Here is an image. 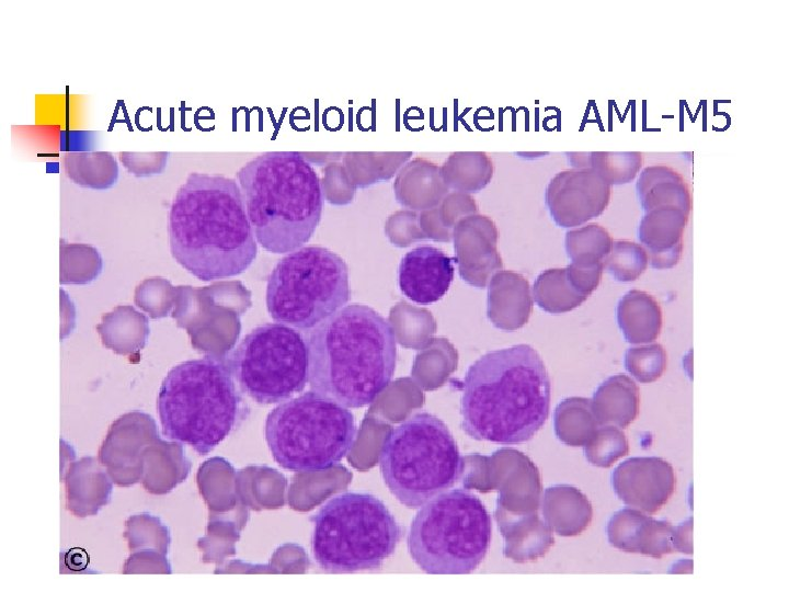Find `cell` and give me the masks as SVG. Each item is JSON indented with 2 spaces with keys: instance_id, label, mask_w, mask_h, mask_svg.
<instances>
[{
  "instance_id": "39",
  "label": "cell",
  "mask_w": 789,
  "mask_h": 592,
  "mask_svg": "<svg viewBox=\"0 0 789 592\" xmlns=\"http://www.w3.org/2000/svg\"><path fill=\"white\" fill-rule=\"evenodd\" d=\"M441 207V220L447 228H454L455 224L462 217L477 212L474 200L464 192L448 193L443 200Z\"/></svg>"
},
{
  "instance_id": "40",
  "label": "cell",
  "mask_w": 789,
  "mask_h": 592,
  "mask_svg": "<svg viewBox=\"0 0 789 592\" xmlns=\"http://www.w3.org/2000/svg\"><path fill=\"white\" fill-rule=\"evenodd\" d=\"M691 519L675 526V548L677 551L691 554Z\"/></svg>"
},
{
  "instance_id": "17",
  "label": "cell",
  "mask_w": 789,
  "mask_h": 592,
  "mask_svg": "<svg viewBox=\"0 0 789 592\" xmlns=\"http://www.w3.org/2000/svg\"><path fill=\"white\" fill-rule=\"evenodd\" d=\"M688 218V213L675 207L655 208L644 213L638 227V238L652 267L667 270L678 263Z\"/></svg>"
},
{
  "instance_id": "21",
  "label": "cell",
  "mask_w": 789,
  "mask_h": 592,
  "mask_svg": "<svg viewBox=\"0 0 789 592\" xmlns=\"http://www.w3.org/2000/svg\"><path fill=\"white\" fill-rule=\"evenodd\" d=\"M636 190L644 213L662 207H675L690 213L689 186L684 177L672 167H645L638 178Z\"/></svg>"
},
{
  "instance_id": "28",
  "label": "cell",
  "mask_w": 789,
  "mask_h": 592,
  "mask_svg": "<svg viewBox=\"0 0 789 592\" xmlns=\"http://www.w3.org/2000/svg\"><path fill=\"white\" fill-rule=\"evenodd\" d=\"M534 295L538 306L552 314L570 311L587 298L573 285L567 269L541 273L534 285Z\"/></svg>"
},
{
  "instance_id": "34",
  "label": "cell",
  "mask_w": 789,
  "mask_h": 592,
  "mask_svg": "<svg viewBox=\"0 0 789 592\" xmlns=\"http://www.w3.org/2000/svg\"><path fill=\"white\" fill-rule=\"evenodd\" d=\"M666 364V352L659 343L630 348L625 354L626 369L643 384L658 380L665 372Z\"/></svg>"
},
{
  "instance_id": "5",
  "label": "cell",
  "mask_w": 789,
  "mask_h": 592,
  "mask_svg": "<svg viewBox=\"0 0 789 592\" xmlns=\"http://www.w3.org/2000/svg\"><path fill=\"white\" fill-rule=\"evenodd\" d=\"M157 407L163 435L199 455L211 452L250 413L227 365L210 355L173 366Z\"/></svg>"
},
{
  "instance_id": "22",
  "label": "cell",
  "mask_w": 789,
  "mask_h": 592,
  "mask_svg": "<svg viewBox=\"0 0 789 592\" xmlns=\"http://www.w3.org/2000/svg\"><path fill=\"white\" fill-rule=\"evenodd\" d=\"M96 331L105 348L130 357H139L150 333L148 318L129 305L117 306L103 315Z\"/></svg>"
},
{
  "instance_id": "30",
  "label": "cell",
  "mask_w": 789,
  "mask_h": 592,
  "mask_svg": "<svg viewBox=\"0 0 789 592\" xmlns=\"http://www.w3.org/2000/svg\"><path fill=\"white\" fill-rule=\"evenodd\" d=\"M103 262L96 248L85 243H68L60 239L61 284H88L102 272Z\"/></svg>"
},
{
  "instance_id": "1",
  "label": "cell",
  "mask_w": 789,
  "mask_h": 592,
  "mask_svg": "<svg viewBox=\"0 0 789 592\" xmlns=\"http://www.w3.org/2000/svg\"><path fill=\"white\" fill-rule=\"evenodd\" d=\"M168 232L175 261L205 282L243 273L258 254L239 183L221 174L187 175L173 197Z\"/></svg>"
},
{
  "instance_id": "11",
  "label": "cell",
  "mask_w": 789,
  "mask_h": 592,
  "mask_svg": "<svg viewBox=\"0 0 789 592\" xmlns=\"http://www.w3.org/2000/svg\"><path fill=\"white\" fill-rule=\"evenodd\" d=\"M241 392L261 405L281 403L309 382L306 339L295 328L265 323L251 330L226 356Z\"/></svg>"
},
{
  "instance_id": "19",
  "label": "cell",
  "mask_w": 789,
  "mask_h": 592,
  "mask_svg": "<svg viewBox=\"0 0 789 592\" xmlns=\"http://www.w3.org/2000/svg\"><path fill=\"white\" fill-rule=\"evenodd\" d=\"M453 238L462 277L470 270L502 266L496 251L498 229L488 216L471 214L460 218L453 228Z\"/></svg>"
},
{
  "instance_id": "2",
  "label": "cell",
  "mask_w": 789,
  "mask_h": 592,
  "mask_svg": "<svg viewBox=\"0 0 789 592\" xmlns=\"http://www.w3.org/2000/svg\"><path fill=\"white\" fill-rule=\"evenodd\" d=\"M549 407L550 378L528 344L483 354L462 379L461 426L478 441L524 443L545 424Z\"/></svg>"
},
{
  "instance_id": "14",
  "label": "cell",
  "mask_w": 789,
  "mask_h": 592,
  "mask_svg": "<svg viewBox=\"0 0 789 592\" xmlns=\"http://www.w3.org/2000/svg\"><path fill=\"white\" fill-rule=\"evenodd\" d=\"M611 483L625 504L655 514L674 493L676 479L672 465L663 458L631 457L616 467Z\"/></svg>"
},
{
  "instance_id": "23",
  "label": "cell",
  "mask_w": 789,
  "mask_h": 592,
  "mask_svg": "<svg viewBox=\"0 0 789 592\" xmlns=\"http://www.w3.org/2000/svg\"><path fill=\"white\" fill-rule=\"evenodd\" d=\"M617 321L627 342L650 343L661 333L662 309L653 296L632 289L618 303Z\"/></svg>"
},
{
  "instance_id": "15",
  "label": "cell",
  "mask_w": 789,
  "mask_h": 592,
  "mask_svg": "<svg viewBox=\"0 0 789 592\" xmlns=\"http://www.w3.org/2000/svg\"><path fill=\"white\" fill-rule=\"evenodd\" d=\"M454 262L456 259L433 246L423 244L410 250L399 265L400 291L420 305L439 300L454 278Z\"/></svg>"
},
{
  "instance_id": "35",
  "label": "cell",
  "mask_w": 789,
  "mask_h": 592,
  "mask_svg": "<svg viewBox=\"0 0 789 592\" xmlns=\"http://www.w3.org/2000/svg\"><path fill=\"white\" fill-rule=\"evenodd\" d=\"M556 424L560 435L576 442L593 428L588 403L582 399L562 402L556 412Z\"/></svg>"
},
{
  "instance_id": "3",
  "label": "cell",
  "mask_w": 789,
  "mask_h": 592,
  "mask_svg": "<svg viewBox=\"0 0 789 592\" xmlns=\"http://www.w3.org/2000/svg\"><path fill=\"white\" fill-rule=\"evenodd\" d=\"M309 384L346 408L371 403L392 379L397 340L390 322L363 304L345 305L306 331Z\"/></svg>"
},
{
  "instance_id": "13",
  "label": "cell",
  "mask_w": 789,
  "mask_h": 592,
  "mask_svg": "<svg viewBox=\"0 0 789 592\" xmlns=\"http://www.w3.org/2000/svg\"><path fill=\"white\" fill-rule=\"evenodd\" d=\"M160 437L155 419L141 411L127 412L108 428L98 459L114 483L129 487L141 480L144 448Z\"/></svg>"
},
{
  "instance_id": "8",
  "label": "cell",
  "mask_w": 789,
  "mask_h": 592,
  "mask_svg": "<svg viewBox=\"0 0 789 592\" xmlns=\"http://www.w3.org/2000/svg\"><path fill=\"white\" fill-rule=\"evenodd\" d=\"M492 522L482 501L467 489L445 491L413 517L408 550L421 570L431 574H466L484 559Z\"/></svg>"
},
{
  "instance_id": "33",
  "label": "cell",
  "mask_w": 789,
  "mask_h": 592,
  "mask_svg": "<svg viewBox=\"0 0 789 592\" xmlns=\"http://www.w3.org/2000/svg\"><path fill=\"white\" fill-rule=\"evenodd\" d=\"M176 288L167 278L149 277L135 289V304L152 319L167 317L174 306Z\"/></svg>"
},
{
  "instance_id": "16",
  "label": "cell",
  "mask_w": 789,
  "mask_h": 592,
  "mask_svg": "<svg viewBox=\"0 0 789 592\" xmlns=\"http://www.w3.org/2000/svg\"><path fill=\"white\" fill-rule=\"evenodd\" d=\"M607 533L610 545L626 553L660 559L676 550L675 526L638 509L617 511L608 522Z\"/></svg>"
},
{
  "instance_id": "26",
  "label": "cell",
  "mask_w": 789,
  "mask_h": 592,
  "mask_svg": "<svg viewBox=\"0 0 789 592\" xmlns=\"http://www.w3.org/2000/svg\"><path fill=\"white\" fill-rule=\"evenodd\" d=\"M441 168L448 189L459 192H478L492 179L494 164L485 151H453Z\"/></svg>"
},
{
  "instance_id": "9",
  "label": "cell",
  "mask_w": 789,
  "mask_h": 592,
  "mask_svg": "<svg viewBox=\"0 0 789 592\" xmlns=\"http://www.w3.org/2000/svg\"><path fill=\"white\" fill-rule=\"evenodd\" d=\"M264 432L279 466L315 473L333 467L348 454L356 424L346 407L311 390L276 406L266 417Z\"/></svg>"
},
{
  "instance_id": "32",
  "label": "cell",
  "mask_w": 789,
  "mask_h": 592,
  "mask_svg": "<svg viewBox=\"0 0 789 592\" xmlns=\"http://www.w3.org/2000/svg\"><path fill=\"white\" fill-rule=\"evenodd\" d=\"M649 257L643 246L630 240L613 241L604 267L619 282H632L647 270Z\"/></svg>"
},
{
  "instance_id": "27",
  "label": "cell",
  "mask_w": 789,
  "mask_h": 592,
  "mask_svg": "<svg viewBox=\"0 0 789 592\" xmlns=\"http://www.w3.org/2000/svg\"><path fill=\"white\" fill-rule=\"evenodd\" d=\"M565 155L574 168H591L609 185L631 182L643 163L640 151H571Z\"/></svg>"
},
{
  "instance_id": "37",
  "label": "cell",
  "mask_w": 789,
  "mask_h": 592,
  "mask_svg": "<svg viewBox=\"0 0 789 592\" xmlns=\"http://www.w3.org/2000/svg\"><path fill=\"white\" fill-rule=\"evenodd\" d=\"M169 155L168 151H119L118 159L130 174L146 178L162 173Z\"/></svg>"
},
{
  "instance_id": "25",
  "label": "cell",
  "mask_w": 789,
  "mask_h": 592,
  "mask_svg": "<svg viewBox=\"0 0 789 592\" xmlns=\"http://www.w3.org/2000/svg\"><path fill=\"white\" fill-rule=\"evenodd\" d=\"M66 175L76 184L92 190L112 187L118 179V163L110 151H68L62 157Z\"/></svg>"
},
{
  "instance_id": "31",
  "label": "cell",
  "mask_w": 789,
  "mask_h": 592,
  "mask_svg": "<svg viewBox=\"0 0 789 592\" xmlns=\"http://www.w3.org/2000/svg\"><path fill=\"white\" fill-rule=\"evenodd\" d=\"M124 538L130 551L152 549L168 555L171 544L170 531L161 520L149 513L130 515L125 521Z\"/></svg>"
},
{
  "instance_id": "41",
  "label": "cell",
  "mask_w": 789,
  "mask_h": 592,
  "mask_svg": "<svg viewBox=\"0 0 789 592\" xmlns=\"http://www.w3.org/2000/svg\"><path fill=\"white\" fill-rule=\"evenodd\" d=\"M66 133H67L70 137H62V138H61V139H62V146L60 147L61 150H67L68 147L70 146V144L72 145L73 143H76V146H77L79 149H80V148H84L83 146H88V147H89V146L92 145V139H93V138L90 137V136L95 134L94 132L81 130L80 137H75L73 132L66 130Z\"/></svg>"
},
{
  "instance_id": "4",
  "label": "cell",
  "mask_w": 789,
  "mask_h": 592,
  "mask_svg": "<svg viewBox=\"0 0 789 592\" xmlns=\"http://www.w3.org/2000/svg\"><path fill=\"white\" fill-rule=\"evenodd\" d=\"M256 242L276 254L304 247L316 231L323 195L315 168L296 151H267L237 172Z\"/></svg>"
},
{
  "instance_id": "12",
  "label": "cell",
  "mask_w": 789,
  "mask_h": 592,
  "mask_svg": "<svg viewBox=\"0 0 789 592\" xmlns=\"http://www.w3.org/2000/svg\"><path fill=\"white\" fill-rule=\"evenodd\" d=\"M609 185L591 168H572L558 172L548 183L545 203L559 227L581 226L599 216L608 206Z\"/></svg>"
},
{
  "instance_id": "20",
  "label": "cell",
  "mask_w": 789,
  "mask_h": 592,
  "mask_svg": "<svg viewBox=\"0 0 789 592\" xmlns=\"http://www.w3.org/2000/svg\"><path fill=\"white\" fill-rule=\"evenodd\" d=\"M188 468L182 443L158 437L142 451L140 481L149 493L165 494L185 479Z\"/></svg>"
},
{
  "instance_id": "18",
  "label": "cell",
  "mask_w": 789,
  "mask_h": 592,
  "mask_svg": "<svg viewBox=\"0 0 789 592\" xmlns=\"http://www.w3.org/2000/svg\"><path fill=\"white\" fill-rule=\"evenodd\" d=\"M65 481L66 508L77 517L96 515L110 501L113 480L92 456L72 462L61 475Z\"/></svg>"
},
{
  "instance_id": "29",
  "label": "cell",
  "mask_w": 789,
  "mask_h": 592,
  "mask_svg": "<svg viewBox=\"0 0 789 592\" xmlns=\"http://www.w3.org/2000/svg\"><path fill=\"white\" fill-rule=\"evenodd\" d=\"M565 250L572 264L578 266L604 265L613 246L608 230L598 224H590L565 234Z\"/></svg>"
},
{
  "instance_id": "10",
  "label": "cell",
  "mask_w": 789,
  "mask_h": 592,
  "mask_svg": "<svg viewBox=\"0 0 789 592\" xmlns=\"http://www.w3.org/2000/svg\"><path fill=\"white\" fill-rule=\"evenodd\" d=\"M350 299L348 267L335 252L304 246L278 260L266 285V308L278 323L310 330Z\"/></svg>"
},
{
  "instance_id": "7",
  "label": "cell",
  "mask_w": 789,
  "mask_h": 592,
  "mask_svg": "<svg viewBox=\"0 0 789 592\" xmlns=\"http://www.w3.org/2000/svg\"><path fill=\"white\" fill-rule=\"evenodd\" d=\"M379 468L395 498L420 509L456 483L464 460L447 425L428 412H418L390 431Z\"/></svg>"
},
{
  "instance_id": "38",
  "label": "cell",
  "mask_w": 789,
  "mask_h": 592,
  "mask_svg": "<svg viewBox=\"0 0 789 592\" xmlns=\"http://www.w3.org/2000/svg\"><path fill=\"white\" fill-rule=\"evenodd\" d=\"M168 555L152 549L132 551L123 566V573H171Z\"/></svg>"
},
{
  "instance_id": "36",
  "label": "cell",
  "mask_w": 789,
  "mask_h": 592,
  "mask_svg": "<svg viewBox=\"0 0 789 592\" xmlns=\"http://www.w3.org/2000/svg\"><path fill=\"white\" fill-rule=\"evenodd\" d=\"M629 452L628 440L624 432L614 426L602 429L587 449L590 460L598 466L608 467Z\"/></svg>"
},
{
  "instance_id": "6",
  "label": "cell",
  "mask_w": 789,
  "mask_h": 592,
  "mask_svg": "<svg viewBox=\"0 0 789 592\" xmlns=\"http://www.w3.org/2000/svg\"><path fill=\"white\" fill-rule=\"evenodd\" d=\"M311 550L325 571L379 568L396 550L403 528L386 504L368 492H343L311 517Z\"/></svg>"
},
{
  "instance_id": "24",
  "label": "cell",
  "mask_w": 789,
  "mask_h": 592,
  "mask_svg": "<svg viewBox=\"0 0 789 592\" xmlns=\"http://www.w3.org/2000/svg\"><path fill=\"white\" fill-rule=\"evenodd\" d=\"M594 403L602 423L625 429L638 417L639 388L627 375L611 376L595 392Z\"/></svg>"
}]
</instances>
